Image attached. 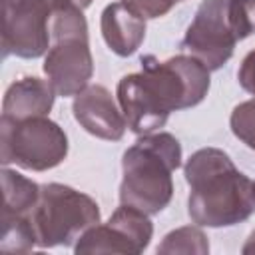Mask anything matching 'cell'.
<instances>
[{"instance_id": "cell-1", "label": "cell", "mask_w": 255, "mask_h": 255, "mask_svg": "<svg viewBox=\"0 0 255 255\" xmlns=\"http://www.w3.org/2000/svg\"><path fill=\"white\" fill-rule=\"evenodd\" d=\"M141 72L118 82V102L128 128L137 133H153L163 128L169 114L203 102L209 92V70L189 54L157 60L141 56Z\"/></svg>"}, {"instance_id": "cell-2", "label": "cell", "mask_w": 255, "mask_h": 255, "mask_svg": "<svg viewBox=\"0 0 255 255\" xmlns=\"http://www.w3.org/2000/svg\"><path fill=\"white\" fill-rule=\"evenodd\" d=\"M187 213L199 227H231L255 211V181L219 147H201L183 165Z\"/></svg>"}, {"instance_id": "cell-3", "label": "cell", "mask_w": 255, "mask_h": 255, "mask_svg": "<svg viewBox=\"0 0 255 255\" xmlns=\"http://www.w3.org/2000/svg\"><path fill=\"white\" fill-rule=\"evenodd\" d=\"M181 165V143L169 131L145 133L124 151L120 203L147 215L163 211L173 197L171 173Z\"/></svg>"}, {"instance_id": "cell-4", "label": "cell", "mask_w": 255, "mask_h": 255, "mask_svg": "<svg viewBox=\"0 0 255 255\" xmlns=\"http://www.w3.org/2000/svg\"><path fill=\"white\" fill-rule=\"evenodd\" d=\"M100 205L94 197L64 183H44L30 213L36 247L76 245L90 227L100 223Z\"/></svg>"}, {"instance_id": "cell-5", "label": "cell", "mask_w": 255, "mask_h": 255, "mask_svg": "<svg viewBox=\"0 0 255 255\" xmlns=\"http://www.w3.org/2000/svg\"><path fill=\"white\" fill-rule=\"evenodd\" d=\"M52 46L44 58V74L58 96H78L94 76L88 22L84 10L66 8L52 16Z\"/></svg>"}, {"instance_id": "cell-6", "label": "cell", "mask_w": 255, "mask_h": 255, "mask_svg": "<svg viewBox=\"0 0 255 255\" xmlns=\"http://www.w3.org/2000/svg\"><path fill=\"white\" fill-rule=\"evenodd\" d=\"M68 155L66 131L44 118H0V161L30 171H46L60 165Z\"/></svg>"}, {"instance_id": "cell-7", "label": "cell", "mask_w": 255, "mask_h": 255, "mask_svg": "<svg viewBox=\"0 0 255 255\" xmlns=\"http://www.w3.org/2000/svg\"><path fill=\"white\" fill-rule=\"evenodd\" d=\"M237 42L229 20V0H203L185 30L181 50L215 72L229 62Z\"/></svg>"}, {"instance_id": "cell-8", "label": "cell", "mask_w": 255, "mask_h": 255, "mask_svg": "<svg viewBox=\"0 0 255 255\" xmlns=\"http://www.w3.org/2000/svg\"><path fill=\"white\" fill-rule=\"evenodd\" d=\"M2 56L34 60L50 50L54 10L48 0H2Z\"/></svg>"}, {"instance_id": "cell-9", "label": "cell", "mask_w": 255, "mask_h": 255, "mask_svg": "<svg viewBox=\"0 0 255 255\" xmlns=\"http://www.w3.org/2000/svg\"><path fill=\"white\" fill-rule=\"evenodd\" d=\"M153 237V223L147 213L120 205L106 223L90 227L74 245L80 253H141Z\"/></svg>"}, {"instance_id": "cell-10", "label": "cell", "mask_w": 255, "mask_h": 255, "mask_svg": "<svg viewBox=\"0 0 255 255\" xmlns=\"http://www.w3.org/2000/svg\"><path fill=\"white\" fill-rule=\"evenodd\" d=\"M72 112L76 122L88 133L100 139L118 141L126 133L128 122L124 112L116 106L112 92L102 84H90L78 96H74Z\"/></svg>"}, {"instance_id": "cell-11", "label": "cell", "mask_w": 255, "mask_h": 255, "mask_svg": "<svg viewBox=\"0 0 255 255\" xmlns=\"http://www.w3.org/2000/svg\"><path fill=\"white\" fill-rule=\"evenodd\" d=\"M56 90L50 84V80H42L38 76H24L8 86L2 100V118H44L50 114Z\"/></svg>"}, {"instance_id": "cell-12", "label": "cell", "mask_w": 255, "mask_h": 255, "mask_svg": "<svg viewBox=\"0 0 255 255\" xmlns=\"http://www.w3.org/2000/svg\"><path fill=\"white\" fill-rule=\"evenodd\" d=\"M100 28L108 48L122 58L135 54L145 38V18L135 14L124 0L104 8Z\"/></svg>"}, {"instance_id": "cell-13", "label": "cell", "mask_w": 255, "mask_h": 255, "mask_svg": "<svg viewBox=\"0 0 255 255\" xmlns=\"http://www.w3.org/2000/svg\"><path fill=\"white\" fill-rule=\"evenodd\" d=\"M2 189H4V205H2V219H16V217H30L34 205L40 197V185L22 173L2 169Z\"/></svg>"}, {"instance_id": "cell-14", "label": "cell", "mask_w": 255, "mask_h": 255, "mask_svg": "<svg viewBox=\"0 0 255 255\" xmlns=\"http://www.w3.org/2000/svg\"><path fill=\"white\" fill-rule=\"evenodd\" d=\"M157 253H209V241L199 227H179L169 231L163 241L157 245Z\"/></svg>"}, {"instance_id": "cell-15", "label": "cell", "mask_w": 255, "mask_h": 255, "mask_svg": "<svg viewBox=\"0 0 255 255\" xmlns=\"http://www.w3.org/2000/svg\"><path fill=\"white\" fill-rule=\"evenodd\" d=\"M229 126L233 135L255 151V98L241 102L233 108L229 116Z\"/></svg>"}, {"instance_id": "cell-16", "label": "cell", "mask_w": 255, "mask_h": 255, "mask_svg": "<svg viewBox=\"0 0 255 255\" xmlns=\"http://www.w3.org/2000/svg\"><path fill=\"white\" fill-rule=\"evenodd\" d=\"M135 14H139L145 20L165 16L177 2L175 0H124Z\"/></svg>"}, {"instance_id": "cell-17", "label": "cell", "mask_w": 255, "mask_h": 255, "mask_svg": "<svg viewBox=\"0 0 255 255\" xmlns=\"http://www.w3.org/2000/svg\"><path fill=\"white\" fill-rule=\"evenodd\" d=\"M237 80L245 92L255 96V50L247 52L245 58L241 60V66L237 70Z\"/></svg>"}, {"instance_id": "cell-18", "label": "cell", "mask_w": 255, "mask_h": 255, "mask_svg": "<svg viewBox=\"0 0 255 255\" xmlns=\"http://www.w3.org/2000/svg\"><path fill=\"white\" fill-rule=\"evenodd\" d=\"M94 0H48V4L52 6L54 12H60V10H66V8H80V10H86Z\"/></svg>"}, {"instance_id": "cell-19", "label": "cell", "mask_w": 255, "mask_h": 255, "mask_svg": "<svg viewBox=\"0 0 255 255\" xmlns=\"http://www.w3.org/2000/svg\"><path fill=\"white\" fill-rule=\"evenodd\" d=\"M241 253H243V255H255V231H253V233H249V237H247L245 245L241 247Z\"/></svg>"}, {"instance_id": "cell-20", "label": "cell", "mask_w": 255, "mask_h": 255, "mask_svg": "<svg viewBox=\"0 0 255 255\" xmlns=\"http://www.w3.org/2000/svg\"><path fill=\"white\" fill-rule=\"evenodd\" d=\"M175 2H181V0H175Z\"/></svg>"}]
</instances>
